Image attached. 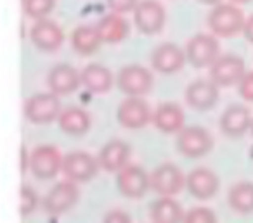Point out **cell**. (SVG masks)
<instances>
[{
  "mask_svg": "<svg viewBox=\"0 0 253 223\" xmlns=\"http://www.w3.org/2000/svg\"><path fill=\"white\" fill-rule=\"evenodd\" d=\"M246 18L238 4H217L210 11L207 25L215 37L231 38V37L243 33Z\"/></svg>",
  "mask_w": 253,
  "mask_h": 223,
  "instance_id": "obj_1",
  "label": "cell"
},
{
  "mask_svg": "<svg viewBox=\"0 0 253 223\" xmlns=\"http://www.w3.org/2000/svg\"><path fill=\"white\" fill-rule=\"evenodd\" d=\"M63 111L61 108L59 95L54 92H40L26 99L23 106V114L33 125H49L59 119V114Z\"/></svg>",
  "mask_w": 253,
  "mask_h": 223,
  "instance_id": "obj_2",
  "label": "cell"
},
{
  "mask_svg": "<svg viewBox=\"0 0 253 223\" xmlns=\"http://www.w3.org/2000/svg\"><path fill=\"white\" fill-rule=\"evenodd\" d=\"M116 85L126 97H144L153 90L155 78L148 68L139 66V64H128L118 71Z\"/></svg>",
  "mask_w": 253,
  "mask_h": 223,
  "instance_id": "obj_3",
  "label": "cell"
},
{
  "mask_svg": "<svg viewBox=\"0 0 253 223\" xmlns=\"http://www.w3.org/2000/svg\"><path fill=\"white\" fill-rule=\"evenodd\" d=\"M177 150L182 156L191 157V159H198L203 157L213 149V137L207 128L200 125L193 126H184L179 133H177Z\"/></svg>",
  "mask_w": 253,
  "mask_h": 223,
  "instance_id": "obj_4",
  "label": "cell"
},
{
  "mask_svg": "<svg viewBox=\"0 0 253 223\" xmlns=\"http://www.w3.org/2000/svg\"><path fill=\"white\" fill-rule=\"evenodd\" d=\"M78 199H80V188H78L77 182L66 180L57 182L52 188L45 194L42 201V208L45 213L52 216H59L68 213L77 206Z\"/></svg>",
  "mask_w": 253,
  "mask_h": 223,
  "instance_id": "obj_5",
  "label": "cell"
},
{
  "mask_svg": "<svg viewBox=\"0 0 253 223\" xmlns=\"http://www.w3.org/2000/svg\"><path fill=\"white\" fill-rule=\"evenodd\" d=\"M187 63L191 66L198 68H210L220 56V45L213 33H198L193 38H189L186 45Z\"/></svg>",
  "mask_w": 253,
  "mask_h": 223,
  "instance_id": "obj_6",
  "label": "cell"
},
{
  "mask_svg": "<svg viewBox=\"0 0 253 223\" xmlns=\"http://www.w3.org/2000/svg\"><path fill=\"white\" fill-rule=\"evenodd\" d=\"M134 25L144 35H158L167 23V11L158 0H139L134 9Z\"/></svg>",
  "mask_w": 253,
  "mask_h": 223,
  "instance_id": "obj_7",
  "label": "cell"
},
{
  "mask_svg": "<svg viewBox=\"0 0 253 223\" xmlns=\"http://www.w3.org/2000/svg\"><path fill=\"white\" fill-rule=\"evenodd\" d=\"M64 156L56 146H39L32 150L30 171L39 180H52L63 171Z\"/></svg>",
  "mask_w": 253,
  "mask_h": 223,
  "instance_id": "obj_8",
  "label": "cell"
},
{
  "mask_svg": "<svg viewBox=\"0 0 253 223\" xmlns=\"http://www.w3.org/2000/svg\"><path fill=\"white\" fill-rule=\"evenodd\" d=\"M99 159L85 150H73L63 159V173L77 184H87L99 173Z\"/></svg>",
  "mask_w": 253,
  "mask_h": 223,
  "instance_id": "obj_9",
  "label": "cell"
},
{
  "mask_svg": "<svg viewBox=\"0 0 253 223\" xmlns=\"http://www.w3.org/2000/svg\"><path fill=\"white\" fill-rule=\"evenodd\" d=\"M245 73V61L236 54H220L217 61L210 66V80H213L222 88L238 85Z\"/></svg>",
  "mask_w": 253,
  "mask_h": 223,
  "instance_id": "obj_10",
  "label": "cell"
},
{
  "mask_svg": "<svg viewBox=\"0 0 253 223\" xmlns=\"http://www.w3.org/2000/svg\"><path fill=\"white\" fill-rule=\"evenodd\" d=\"M116 185L122 195L128 199H139L151 190V175L137 164H126L116 173Z\"/></svg>",
  "mask_w": 253,
  "mask_h": 223,
  "instance_id": "obj_11",
  "label": "cell"
},
{
  "mask_svg": "<svg viewBox=\"0 0 253 223\" xmlns=\"http://www.w3.org/2000/svg\"><path fill=\"white\" fill-rule=\"evenodd\" d=\"M116 118L123 128L139 130L153 121V111L142 97H126L120 102Z\"/></svg>",
  "mask_w": 253,
  "mask_h": 223,
  "instance_id": "obj_12",
  "label": "cell"
},
{
  "mask_svg": "<svg viewBox=\"0 0 253 223\" xmlns=\"http://www.w3.org/2000/svg\"><path fill=\"white\" fill-rule=\"evenodd\" d=\"M186 187V175L177 164L163 163L151 173V190L158 195L173 197Z\"/></svg>",
  "mask_w": 253,
  "mask_h": 223,
  "instance_id": "obj_13",
  "label": "cell"
},
{
  "mask_svg": "<svg viewBox=\"0 0 253 223\" xmlns=\"http://www.w3.org/2000/svg\"><path fill=\"white\" fill-rule=\"evenodd\" d=\"M149 61H151L153 70L162 74L179 73L187 61L186 49H180V47L173 42L160 43L158 47L153 49Z\"/></svg>",
  "mask_w": 253,
  "mask_h": 223,
  "instance_id": "obj_14",
  "label": "cell"
},
{
  "mask_svg": "<svg viewBox=\"0 0 253 223\" xmlns=\"http://www.w3.org/2000/svg\"><path fill=\"white\" fill-rule=\"evenodd\" d=\"M30 40L42 52H56L64 42V32L52 19H39L30 28Z\"/></svg>",
  "mask_w": 253,
  "mask_h": 223,
  "instance_id": "obj_15",
  "label": "cell"
},
{
  "mask_svg": "<svg viewBox=\"0 0 253 223\" xmlns=\"http://www.w3.org/2000/svg\"><path fill=\"white\" fill-rule=\"evenodd\" d=\"M220 87L213 80H194L186 88V102L194 111H210L217 106Z\"/></svg>",
  "mask_w": 253,
  "mask_h": 223,
  "instance_id": "obj_16",
  "label": "cell"
},
{
  "mask_svg": "<svg viewBox=\"0 0 253 223\" xmlns=\"http://www.w3.org/2000/svg\"><path fill=\"white\" fill-rule=\"evenodd\" d=\"M252 114L250 109L243 104H231L218 119L220 132L229 139H241L243 135L250 132L252 126Z\"/></svg>",
  "mask_w": 253,
  "mask_h": 223,
  "instance_id": "obj_17",
  "label": "cell"
},
{
  "mask_svg": "<svg viewBox=\"0 0 253 223\" xmlns=\"http://www.w3.org/2000/svg\"><path fill=\"white\" fill-rule=\"evenodd\" d=\"M220 180L210 168H194L186 177V188L198 201H208L218 192Z\"/></svg>",
  "mask_w": 253,
  "mask_h": 223,
  "instance_id": "obj_18",
  "label": "cell"
},
{
  "mask_svg": "<svg viewBox=\"0 0 253 223\" xmlns=\"http://www.w3.org/2000/svg\"><path fill=\"white\" fill-rule=\"evenodd\" d=\"M47 85H49V90L56 95H70L82 85V74L71 64L61 63L49 71Z\"/></svg>",
  "mask_w": 253,
  "mask_h": 223,
  "instance_id": "obj_19",
  "label": "cell"
},
{
  "mask_svg": "<svg viewBox=\"0 0 253 223\" xmlns=\"http://www.w3.org/2000/svg\"><path fill=\"white\" fill-rule=\"evenodd\" d=\"M128 157H130V146L120 139H113L102 146L97 159L102 170L109 173H118L123 166L128 164Z\"/></svg>",
  "mask_w": 253,
  "mask_h": 223,
  "instance_id": "obj_20",
  "label": "cell"
},
{
  "mask_svg": "<svg viewBox=\"0 0 253 223\" xmlns=\"http://www.w3.org/2000/svg\"><path fill=\"white\" fill-rule=\"evenodd\" d=\"M186 116L179 104L163 102L153 112V125L163 133H179L184 128Z\"/></svg>",
  "mask_w": 253,
  "mask_h": 223,
  "instance_id": "obj_21",
  "label": "cell"
},
{
  "mask_svg": "<svg viewBox=\"0 0 253 223\" xmlns=\"http://www.w3.org/2000/svg\"><path fill=\"white\" fill-rule=\"evenodd\" d=\"M97 32L101 37L102 43H109V45H116V43L123 42L130 33V25L123 18L120 12H109V14L102 16L101 21L97 23Z\"/></svg>",
  "mask_w": 253,
  "mask_h": 223,
  "instance_id": "obj_22",
  "label": "cell"
},
{
  "mask_svg": "<svg viewBox=\"0 0 253 223\" xmlns=\"http://www.w3.org/2000/svg\"><path fill=\"white\" fill-rule=\"evenodd\" d=\"M82 74V85L92 94H106L113 88L115 85V76L106 66L97 63L87 64L84 70L80 71Z\"/></svg>",
  "mask_w": 253,
  "mask_h": 223,
  "instance_id": "obj_23",
  "label": "cell"
},
{
  "mask_svg": "<svg viewBox=\"0 0 253 223\" xmlns=\"http://www.w3.org/2000/svg\"><path fill=\"white\" fill-rule=\"evenodd\" d=\"M71 47L77 54L80 56H92L95 54L102 45V40L99 37L97 26H90V25H80L73 30L70 37Z\"/></svg>",
  "mask_w": 253,
  "mask_h": 223,
  "instance_id": "obj_24",
  "label": "cell"
},
{
  "mask_svg": "<svg viewBox=\"0 0 253 223\" xmlns=\"http://www.w3.org/2000/svg\"><path fill=\"white\" fill-rule=\"evenodd\" d=\"M57 125L68 135L82 137L90 128V116H88V112L85 109L71 106V108H66L61 111Z\"/></svg>",
  "mask_w": 253,
  "mask_h": 223,
  "instance_id": "obj_25",
  "label": "cell"
},
{
  "mask_svg": "<svg viewBox=\"0 0 253 223\" xmlns=\"http://www.w3.org/2000/svg\"><path fill=\"white\" fill-rule=\"evenodd\" d=\"M149 216L153 223H182L186 213L173 197L160 195L149 208Z\"/></svg>",
  "mask_w": 253,
  "mask_h": 223,
  "instance_id": "obj_26",
  "label": "cell"
},
{
  "mask_svg": "<svg viewBox=\"0 0 253 223\" xmlns=\"http://www.w3.org/2000/svg\"><path fill=\"white\" fill-rule=\"evenodd\" d=\"M227 202L232 211L239 215L253 213V184L252 182H238L227 192Z\"/></svg>",
  "mask_w": 253,
  "mask_h": 223,
  "instance_id": "obj_27",
  "label": "cell"
},
{
  "mask_svg": "<svg viewBox=\"0 0 253 223\" xmlns=\"http://www.w3.org/2000/svg\"><path fill=\"white\" fill-rule=\"evenodd\" d=\"M56 2L57 0H23V12L35 21L45 19L56 9Z\"/></svg>",
  "mask_w": 253,
  "mask_h": 223,
  "instance_id": "obj_28",
  "label": "cell"
},
{
  "mask_svg": "<svg viewBox=\"0 0 253 223\" xmlns=\"http://www.w3.org/2000/svg\"><path fill=\"white\" fill-rule=\"evenodd\" d=\"M39 194L32 187L23 185L19 188V215L21 216H30L32 213H35V209L39 208Z\"/></svg>",
  "mask_w": 253,
  "mask_h": 223,
  "instance_id": "obj_29",
  "label": "cell"
},
{
  "mask_svg": "<svg viewBox=\"0 0 253 223\" xmlns=\"http://www.w3.org/2000/svg\"><path fill=\"white\" fill-rule=\"evenodd\" d=\"M182 223H218V220H217V215H215L210 208L196 206V208L189 209V211L186 213Z\"/></svg>",
  "mask_w": 253,
  "mask_h": 223,
  "instance_id": "obj_30",
  "label": "cell"
},
{
  "mask_svg": "<svg viewBox=\"0 0 253 223\" xmlns=\"http://www.w3.org/2000/svg\"><path fill=\"white\" fill-rule=\"evenodd\" d=\"M238 94L246 102H253V71H246L238 83Z\"/></svg>",
  "mask_w": 253,
  "mask_h": 223,
  "instance_id": "obj_31",
  "label": "cell"
},
{
  "mask_svg": "<svg viewBox=\"0 0 253 223\" xmlns=\"http://www.w3.org/2000/svg\"><path fill=\"white\" fill-rule=\"evenodd\" d=\"M108 7L113 12H120V14H126V12H134L135 5L139 4V0H106Z\"/></svg>",
  "mask_w": 253,
  "mask_h": 223,
  "instance_id": "obj_32",
  "label": "cell"
},
{
  "mask_svg": "<svg viewBox=\"0 0 253 223\" xmlns=\"http://www.w3.org/2000/svg\"><path fill=\"white\" fill-rule=\"evenodd\" d=\"M102 223H132V218L123 209H111L109 213H106Z\"/></svg>",
  "mask_w": 253,
  "mask_h": 223,
  "instance_id": "obj_33",
  "label": "cell"
},
{
  "mask_svg": "<svg viewBox=\"0 0 253 223\" xmlns=\"http://www.w3.org/2000/svg\"><path fill=\"white\" fill-rule=\"evenodd\" d=\"M30 161H32V154H28L26 147L21 146V149H19V170L23 175L30 170Z\"/></svg>",
  "mask_w": 253,
  "mask_h": 223,
  "instance_id": "obj_34",
  "label": "cell"
},
{
  "mask_svg": "<svg viewBox=\"0 0 253 223\" xmlns=\"http://www.w3.org/2000/svg\"><path fill=\"white\" fill-rule=\"evenodd\" d=\"M243 35H245V38L248 40L250 43H253V14L250 16V18H246L245 28H243Z\"/></svg>",
  "mask_w": 253,
  "mask_h": 223,
  "instance_id": "obj_35",
  "label": "cell"
},
{
  "mask_svg": "<svg viewBox=\"0 0 253 223\" xmlns=\"http://www.w3.org/2000/svg\"><path fill=\"white\" fill-rule=\"evenodd\" d=\"M198 2H201L203 5H211V7H213V5L220 4L222 0H198Z\"/></svg>",
  "mask_w": 253,
  "mask_h": 223,
  "instance_id": "obj_36",
  "label": "cell"
},
{
  "mask_svg": "<svg viewBox=\"0 0 253 223\" xmlns=\"http://www.w3.org/2000/svg\"><path fill=\"white\" fill-rule=\"evenodd\" d=\"M232 4H248L250 0H231Z\"/></svg>",
  "mask_w": 253,
  "mask_h": 223,
  "instance_id": "obj_37",
  "label": "cell"
},
{
  "mask_svg": "<svg viewBox=\"0 0 253 223\" xmlns=\"http://www.w3.org/2000/svg\"><path fill=\"white\" fill-rule=\"evenodd\" d=\"M250 133H252V137H253V119H252V126H250Z\"/></svg>",
  "mask_w": 253,
  "mask_h": 223,
  "instance_id": "obj_38",
  "label": "cell"
}]
</instances>
